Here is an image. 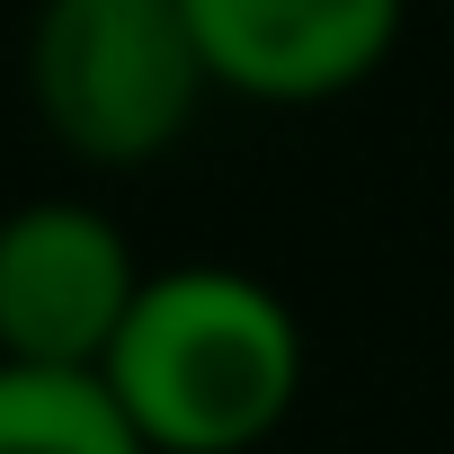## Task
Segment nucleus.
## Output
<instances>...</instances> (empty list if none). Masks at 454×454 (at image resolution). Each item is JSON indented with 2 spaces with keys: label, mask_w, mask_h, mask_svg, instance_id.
<instances>
[{
  "label": "nucleus",
  "mask_w": 454,
  "mask_h": 454,
  "mask_svg": "<svg viewBox=\"0 0 454 454\" xmlns=\"http://www.w3.org/2000/svg\"><path fill=\"white\" fill-rule=\"evenodd\" d=\"M98 374L152 454H259L294 419L312 348L268 277L187 259L143 268Z\"/></svg>",
  "instance_id": "f257e3e1"
},
{
  "label": "nucleus",
  "mask_w": 454,
  "mask_h": 454,
  "mask_svg": "<svg viewBox=\"0 0 454 454\" xmlns=\"http://www.w3.org/2000/svg\"><path fill=\"white\" fill-rule=\"evenodd\" d=\"M205 54L178 0H36L27 98L45 134L90 169L160 160L205 107Z\"/></svg>",
  "instance_id": "f03ea898"
},
{
  "label": "nucleus",
  "mask_w": 454,
  "mask_h": 454,
  "mask_svg": "<svg viewBox=\"0 0 454 454\" xmlns=\"http://www.w3.org/2000/svg\"><path fill=\"white\" fill-rule=\"evenodd\" d=\"M143 268L134 241L81 196H36L0 214V356L98 365Z\"/></svg>",
  "instance_id": "7ed1b4c3"
},
{
  "label": "nucleus",
  "mask_w": 454,
  "mask_h": 454,
  "mask_svg": "<svg viewBox=\"0 0 454 454\" xmlns=\"http://www.w3.org/2000/svg\"><path fill=\"white\" fill-rule=\"evenodd\" d=\"M178 10L214 90L259 107H321L392 63L410 0H178Z\"/></svg>",
  "instance_id": "20e7f679"
},
{
  "label": "nucleus",
  "mask_w": 454,
  "mask_h": 454,
  "mask_svg": "<svg viewBox=\"0 0 454 454\" xmlns=\"http://www.w3.org/2000/svg\"><path fill=\"white\" fill-rule=\"evenodd\" d=\"M0 454H152L98 365L0 356Z\"/></svg>",
  "instance_id": "39448f33"
}]
</instances>
